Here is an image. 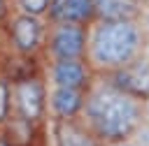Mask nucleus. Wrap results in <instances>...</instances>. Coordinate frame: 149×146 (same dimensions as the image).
I'll return each mask as SVG.
<instances>
[{"mask_svg": "<svg viewBox=\"0 0 149 146\" xmlns=\"http://www.w3.org/2000/svg\"><path fill=\"white\" fill-rule=\"evenodd\" d=\"M79 121L100 144L130 139L142 121V97L119 88L109 76H95L86 88Z\"/></svg>", "mask_w": 149, "mask_h": 146, "instance_id": "nucleus-1", "label": "nucleus"}, {"mask_svg": "<svg viewBox=\"0 0 149 146\" xmlns=\"http://www.w3.org/2000/svg\"><path fill=\"white\" fill-rule=\"evenodd\" d=\"M147 25L142 19L130 21H102L93 19L86 25V53L95 76H109L142 56Z\"/></svg>", "mask_w": 149, "mask_h": 146, "instance_id": "nucleus-2", "label": "nucleus"}, {"mask_svg": "<svg viewBox=\"0 0 149 146\" xmlns=\"http://www.w3.org/2000/svg\"><path fill=\"white\" fill-rule=\"evenodd\" d=\"M47 51L51 60L84 58L86 53V25L68 21H49L44 30Z\"/></svg>", "mask_w": 149, "mask_h": 146, "instance_id": "nucleus-3", "label": "nucleus"}, {"mask_svg": "<svg viewBox=\"0 0 149 146\" xmlns=\"http://www.w3.org/2000/svg\"><path fill=\"white\" fill-rule=\"evenodd\" d=\"M47 111V88L37 76H23L12 83V114L37 125Z\"/></svg>", "mask_w": 149, "mask_h": 146, "instance_id": "nucleus-4", "label": "nucleus"}, {"mask_svg": "<svg viewBox=\"0 0 149 146\" xmlns=\"http://www.w3.org/2000/svg\"><path fill=\"white\" fill-rule=\"evenodd\" d=\"M42 39H44V23L40 16L19 12L9 21V42L19 53L28 56V53L37 51Z\"/></svg>", "mask_w": 149, "mask_h": 146, "instance_id": "nucleus-5", "label": "nucleus"}, {"mask_svg": "<svg viewBox=\"0 0 149 146\" xmlns=\"http://www.w3.org/2000/svg\"><path fill=\"white\" fill-rule=\"evenodd\" d=\"M93 72L84 58H68V60H51L49 65V81L51 86L63 88H88Z\"/></svg>", "mask_w": 149, "mask_h": 146, "instance_id": "nucleus-6", "label": "nucleus"}, {"mask_svg": "<svg viewBox=\"0 0 149 146\" xmlns=\"http://www.w3.org/2000/svg\"><path fill=\"white\" fill-rule=\"evenodd\" d=\"M84 97H86V88L51 86V90L47 93V107L56 121H77L84 109Z\"/></svg>", "mask_w": 149, "mask_h": 146, "instance_id": "nucleus-7", "label": "nucleus"}, {"mask_svg": "<svg viewBox=\"0 0 149 146\" xmlns=\"http://www.w3.org/2000/svg\"><path fill=\"white\" fill-rule=\"evenodd\" d=\"M109 79L119 88H123V90H128L137 97H147L149 95V60H144L140 56L137 60H133L123 70L109 74Z\"/></svg>", "mask_w": 149, "mask_h": 146, "instance_id": "nucleus-8", "label": "nucleus"}, {"mask_svg": "<svg viewBox=\"0 0 149 146\" xmlns=\"http://www.w3.org/2000/svg\"><path fill=\"white\" fill-rule=\"evenodd\" d=\"M49 21H68L88 25L93 16V0H51L47 9Z\"/></svg>", "mask_w": 149, "mask_h": 146, "instance_id": "nucleus-9", "label": "nucleus"}, {"mask_svg": "<svg viewBox=\"0 0 149 146\" xmlns=\"http://www.w3.org/2000/svg\"><path fill=\"white\" fill-rule=\"evenodd\" d=\"M93 16L102 21H130L144 16L142 0H93Z\"/></svg>", "mask_w": 149, "mask_h": 146, "instance_id": "nucleus-10", "label": "nucleus"}, {"mask_svg": "<svg viewBox=\"0 0 149 146\" xmlns=\"http://www.w3.org/2000/svg\"><path fill=\"white\" fill-rule=\"evenodd\" d=\"M54 146H102V144L77 118V121H56Z\"/></svg>", "mask_w": 149, "mask_h": 146, "instance_id": "nucleus-11", "label": "nucleus"}, {"mask_svg": "<svg viewBox=\"0 0 149 146\" xmlns=\"http://www.w3.org/2000/svg\"><path fill=\"white\" fill-rule=\"evenodd\" d=\"M7 130H5V137L12 146H28V141L33 139V123L19 118V116H9L7 118Z\"/></svg>", "mask_w": 149, "mask_h": 146, "instance_id": "nucleus-12", "label": "nucleus"}, {"mask_svg": "<svg viewBox=\"0 0 149 146\" xmlns=\"http://www.w3.org/2000/svg\"><path fill=\"white\" fill-rule=\"evenodd\" d=\"M12 116V81L0 76V127Z\"/></svg>", "mask_w": 149, "mask_h": 146, "instance_id": "nucleus-13", "label": "nucleus"}, {"mask_svg": "<svg viewBox=\"0 0 149 146\" xmlns=\"http://www.w3.org/2000/svg\"><path fill=\"white\" fill-rule=\"evenodd\" d=\"M14 2H16L19 12H23V14H33V16L44 19L51 0H14Z\"/></svg>", "mask_w": 149, "mask_h": 146, "instance_id": "nucleus-14", "label": "nucleus"}, {"mask_svg": "<svg viewBox=\"0 0 149 146\" xmlns=\"http://www.w3.org/2000/svg\"><path fill=\"white\" fill-rule=\"evenodd\" d=\"M130 141L135 146H149V121H144V118L140 121V125L130 134Z\"/></svg>", "mask_w": 149, "mask_h": 146, "instance_id": "nucleus-15", "label": "nucleus"}, {"mask_svg": "<svg viewBox=\"0 0 149 146\" xmlns=\"http://www.w3.org/2000/svg\"><path fill=\"white\" fill-rule=\"evenodd\" d=\"M142 118H144V121H149V95H147V97H142Z\"/></svg>", "mask_w": 149, "mask_h": 146, "instance_id": "nucleus-16", "label": "nucleus"}, {"mask_svg": "<svg viewBox=\"0 0 149 146\" xmlns=\"http://www.w3.org/2000/svg\"><path fill=\"white\" fill-rule=\"evenodd\" d=\"M142 58H144V60H149V30H147V35H144V46H142Z\"/></svg>", "mask_w": 149, "mask_h": 146, "instance_id": "nucleus-17", "label": "nucleus"}, {"mask_svg": "<svg viewBox=\"0 0 149 146\" xmlns=\"http://www.w3.org/2000/svg\"><path fill=\"white\" fill-rule=\"evenodd\" d=\"M102 146H135L130 139H121V141H112V144H102Z\"/></svg>", "mask_w": 149, "mask_h": 146, "instance_id": "nucleus-18", "label": "nucleus"}, {"mask_svg": "<svg viewBox=\"0 0 149 146\" xmlns=\"http://www.w3.org/2000/svg\"><path fill=\"white\" fill-rule=\"evenodd\" d=\"M5 14H7V0H0V21L5 19Z\"/></svg>", "mask_w": 149, "mask_h": 146, "instance_id": "nucleus-19", "label": "nucleus"}, {"mask_svg": "<svg viewBox=\"0 0 149 146\" xmlns=\"http://www.w3.org/2000/svg\"><path fill=\"white\" fill-rule=\"evenodd\" d=\"M0 146H12V144L7 141V137H5V132H0Z\"/></svg>", "mask_w": 149, "mask_h": 146, "instance_id": "nucleus-20", "label": "nucleus"}, {"mask_svg": "<svg viewBox=\"0 0 149 146\" xmlns=\"http://www.w3.org/2000/svg\"><path fill=\"white\" fill-rule=\"evenodd\" d=\"M142 2H144V5H147V2H149V0H142Z\"/></svg>", "mask_w": 149, "mask_h": 146, "instance_id": "nucleus-21", "label": "nucleus"}]
</instances>
